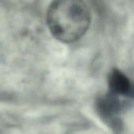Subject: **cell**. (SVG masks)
Instances as JSON below:
<instances>
[{
    "label": "cell",
    "instance_id": "obj_1",
    "mask_svg": "<svg viewBox=\"0 0 134 134\" xmlns=\"http://www.w3.org/2000/svg\"><path fill=\"white\" fill-rule=\"evenodd\" d=\"M47 24L57 40L64 43L74 42L89 28L90 9L83 0H54L48 9Z\"/></svg>",
    "mask_w": 134,
    "mask_h": 134
},
{
    "label": "cell",
    "instance_id": "obj_2",
    "mask_svg": "<svg viewBox=\"0 0 134 134\" xmlns=\"http://www.w3.org/2000/svg\"><path fill=\"white\" fill-rule=\"evenodd\" d=\"M109 92L117 97H133L134 84L121 71L114 69L108 75Z\"/></svg>",
    "mask_w": 134,
    "mask_h": 134
}]
</instances>
